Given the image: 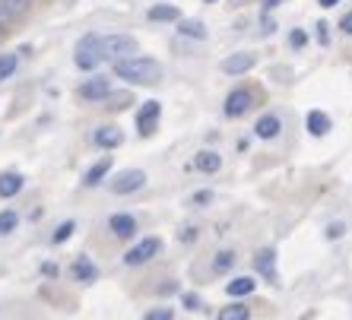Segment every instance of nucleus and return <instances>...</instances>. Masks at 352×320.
I'll list each match as a JSON object with an SVG mask.
<instances>
[{"mask_svg": "<svg viewBox=\"0 0 352 320\" xmlns=\"http://www.w3.org/2000/svg\"><path fill=\"white\" fill-rule=\"evenodd\" d=\"M115 76L131 86H159L162 82V64L156 58H143V54H133V58L115 60Z\"/></svg>", "mask_w": 352, "mask_h": 320, "instance_id": "1", "label": "nucleus"}, {"mask_svg": "<svg viewBox=\"0 0 352 320\" xmlns=\"http://www.w3.org/2000/svg\"><path fill=\"white\" fill-rule=\"evenodd\" d=\"M105 45H102V35H82L80 41H76L74 48V64L80 67V70H86V73H92V70H98V67L105 64Z\"/></svg>", "mask_w": 352, "mask_h": 320, "instance_id": "2", "label": "nucleus"}, {"mask_svg": "<svg viewBox=\"0 0 352 320\" xmlns=\"http://www.w3.org/2000/svg\"><path fill=\"white\" fill-rule=\"evenodd\" d=\"M162 254V238H156V235H149V238L137 241V244L124 254V266H143V263L156 260V257Z\"/></svg>", "mask_w": 352, "mask_h": 320, "instance_id": "3", "label": "nucleus"}, {"mask_svg": "<svg viewBox=\"0 0 352 320\" xmlns=\"http://www.w3.org/2000/svg\"><path fill=\"white\" fill-rule=\"evenodd\" d=\"M102 45H105V58H111V60L133 58V54L140 51L137 38H133V35H124V32H118V35H105V38H102Z\"/></svg>", "mask_w": 352, "mask_h": 320, "instance_id": "4", "label": "nucleus"}, {"mask_svg": "<svg viewBox=\"0 0 352 320\" xmlns=\"http://www.w3.org/2000/svg\"><path fill=\"white\" fill-rule=\"evenodd\" d=\"M143 184H146V172H140V168H127V172H118L108 187H111V194H118V197H127V194H137Z\"/></svg>", "mask_w": 352, "mask_h": 320, "instance_id": "5", "label": "nucleus"}, {"mask_svg": "<svg viewBox=\"0 0 352 320\" xmlns=\"http://www.w3.org/2000/svg\"><path fill=\"white\" fill-rule=\"evenodd\" d=\"M159 117H162V105H159L156 99L143 102V105L137 108V133L140 137H153V133L159 130Z\"/></svg>", "mask_w": 352, "mask_h": 320, "instance_id": "6", "label": "nucleus"}, {"mask_svg": "<svg viewBox=\"0 0 352 320\" xmlns=\"http://www.w3.org/2000/svg\"><path fill=\"white\" fill-rule=\"evenodd\" d=\"M257 67V54L254 51H235V54H229V58H222L219 70L229 76H245L248 70H254Z\"/></svg>", "mask_w": 352, "mask_h": 320, "instance_id": "7", "label": "nucleus"}, {"mask_svg": "<svg viewBox=\"0 0 352 320\" xmlns=\"http://www.w3.org/2000/svg\"><path fill=\"white\" fill-rule=\"evenodd\" d=\"M251 105H254V92L241 86V89H232L229 95H226V102H222V115L226 117H241Z\"/></svg>", "mask_w": 352, "mask_h": 320, "instance_id": "8", "label": "nucleus"}, {"mask_svg": "<svg viewBox=\"0 0 352 320\" xmlns=\"http://www.w3.org/2000/svg\"><path fill=\"white\" fill-rule=\"evenodd\" d=\"M82 102H105L111 95V80L108 76H89L86 82H80V89H76Z\"/></svg>", "mask_w": 352, "mask_h": 320, "instance_id": "9", "label": "nucleus"}, {"mask_svg": "<svg viewBox=\"0 0 352 320\" xmlns=\"http://www.w3.org/2000/svg\"><path fill=\"white\" fill-rule=\"evenodd\" d=\"M108 229H111V235L118 241H127L137 235L140 225H137V216H131V213H111L108 216Z\"/></svg>", "mask_w": 352, "mask_h": 320, "instance_id": "10", "label": "nucleus"}, {"mask_svg": "<svg viewBox=\"0 0 352 320\" xmlns=\"http://www.w3.org/2000/svg\"><path fill=\"white\" fill-rule=\"evenodd\" d=\"M32 10V0H0V29L19 23Z\"/></svg>", "mask_w": 352, "mask_h": 320, "instance_id": "11", "label": "nucleus"}, {"mask_svg": "<svg viewBox=\"0 0 352 320\" xmlns=\"http://www.w3.org/2000/svg\"><path fill=\"white\" fill-rule=\"evenodd\" d=\"M70 279H76L80 286H89V282L98 279V266L92 263V257L76 254L74 263H70Z\"/></svg>", "mask_w": 352, "mask_h": 320, "instance_id": "12", "label": "nucleus"}, {"mask_svg": "<svg viewBox=\"0 0 352 320\" xmlns=\"http://www.w3.org/2000/svg\"><path fill=\"white\" fill-rule=\"evenodd\" d=\"M279 133H283V117L273 115V111H267V115H261L254 121V137L257 140H279Z\"/></svg>", "mask_w": 352, "mask_h": 320, "instance_id": "13", "label": "nucleus"}, {"mask_svg": "<svg viewBox=\"0 0 352 320\" xmlns=\"http://www.w3.org/2000/svg\"><path fill=\"white\" fill-rule=\"evenodd\" d=\"M254 270L261 273L267 282H276L279 279V270H276V251L273 247H261L254 254Z\"/></svg>", "mask_w": 352, "mask_h": 320, "instance_id": "14", "label": "nucleus"}, {"mask_svg": "<svg viewBox=\"0 0 352 320\" xmlns=\"http://www.w3.org/2000/svg\"><path fill=\"white\" fill-rule=\"evenodd\" d=\"M194 168L200 174H219V168H222V156L216 152V149H200L194 156Z\"/></svg>", "mask_w": 352, "mask_h": 320, "instance_id": "15", "label": "nucleus"}, {"mask_svg": "<svg viewBox=\"0 0 352 320\" xmlns=\"http://www.w3.org/2000/svg\"><path fill=\"white\" fill-rule=\"evenodd\" d=\"M305 127H308V133H311V137H327L330 127H333V121H330L327 111L314 108V111H308V117H305Z\"/></svg>", "mask_w": 352, "mask_h": 320, "instance_id": "16", "label": "nucleus"}, {"mask_svg": "<svg viewBox=\"0 0 352 320\" xmlns=\"http://www.w3.org/2000/svg\"><path fill=\"white\" fill-rule=\"evenodd\" d=\"M92 143H96L98 149H118L124 143V133H121V127H96Z\"/></svg>", "mask_w": 352, "mask_h": 320, "instance_id": "17", "label": "nucleus"}, {"mask_svg": "<svg viewBox=\"0 0 352 320\" xmlns=\"http://www.w3.org/2000/svg\"><path fill=\"white\" fill-rule=\"evenodd\" d=\"M111 165H115V159H111V156H102V159H98V162L89 168V172L82 174V184H86V187H98V184L105 181V174L111 172Z\"/></svg>", "mask_w": 352, "mask_h": 320, "instance_id": "18", "label": "nucleus"}, {"mask_svg": "<svg viewBox=\"0 0 352 320\" xmlns=\"http://www.w3.org/2000/svg\"><path fill=\"white\" fill-rule=\"evenodd\" d=\"M146 19L149 23H178L181 19V10L175 3H153L146 10Z\"/></svg>", "mask_w": 352, "mask_h": 320, "instance_id": "19", "label": "nucleus"}, {"mask_svg": "<svg viewBox=\"0 0 352 320\" xmlns=\"http://www.w3.org/2000/svg\"><path fill=\"white\" fill-rule=\"evenodd\" d=\"M23 187H25V178L19 172H0V197L3 200L16 197Z\"/></svg>", "mask_w": 352, "mask_h": 320, "instance_id": "20", "label": "nucleus"}, {"mask_svg": "<svg viewBox=\"0 0 352 320\" xmlns=\"http://www.w3.org/2000/svg\"><path fill=\"white\" fill-rule=\"evenodd\" d=\"M254 288H257V282L251 279V276H235V279L226 282V295L229 298H248V295H254Z\"/></svg>", "mask_w": 352, "mask_h": 320, "instance_id": "21", "label": "nucleus"}, {"mask_svg": "<svg viewBox=\"0 0 352 320\" xmlns=\"http://www.w3.org/2000/svg\"><path fill=\"white\" fill-rule=\"evenodd\" d=\"M235 260H238L235 251H232V247H222V251H216V254H213V263H210V270H213L216 276H222V273H229L232 266H235Z\"/></svg>", "mask_w": 352, "mask_h": 320, "instance_id": "22", "label": "nucleus"}, {"mask_svg": "<svg viewBox=\"0 0 352 320\" xmlns=\"http://www.w3.org/2000/svg\"><path fill=\"white\" fill-rule=\"evenodd\" d=\"M178 32L184 38H197V41H206V35H210L204 19H178Z\"/></svg>", "mask_w": 352, "mask_h": 320, "instance_id": "23", "label": "nucleus"}, {"mask_svg": "<svg viewBox=\"0 0 352 320\" xmlns=\"http://www.w3.org/2000/svg\"><path fill=\"white\" fill-rule=\"evenodd\" d=\"M19 70V54L7 51V54H0V82H7L10 76H16Z\"/></svg>", "mask_w": 352, "mask_h": 320, "instance_id": "24", "label": "nucleus"}, {"mask_svg": "<svg viewBox=\"0 0 352 320\" xmlns=\"http://www.w3.org/2000/svg\"><path fill=\"white\" fill-rule=\"evenodd\" d=\"M216 320H251V308H248V304H226V308L216 314Z\"/></svg>", "mask_w": 352, "mask_h": 320, "instance_id": "25", "label": "nucleus"}, {"mask_svg": "<svg viewBox=\"0 0 352 320\" xmlns=\"http://www.w3.org/2000/svg\"><path fill=\"white\" fill-rule=\"evenodd\" d=\"M19 229V213L16 209H0V238H7Z\"/></svg>", "mask_w": 352, "mask_h": 320, "instance_id": "26", "label": "nucleus"}, {"mask_svg": "<svg viewBox=\"0 0 352 320\" xmlns=\"http://www.w3.org/2000/svg\"><path fill=\"white\" fill-rule=\"evenodd\" d=\"M131 102H133L131 92H111V95L105 99V108H111V111H115V108H127Z\"/></svg>", "mask_w": 352, "mask_h": 320, "instance_id": "27", "label": "nucleus"}, {"mask_svg": "<svg viewBox=\"0 0 352 320\" xmlns=\"http://www.w3.org/2000/svg\"><path fill=\"white\" fill-rule=\"evenodd\" d=\"M74 229H76V222H74V219L60 222V225H58V231L51 235V241H54V244H64V241L70 238V235H74Z\"/></svg>", "mask_w": 352, "mask_h": 320, "instance_id": "28", "label": "nucleus"}, {"mask_svg": "<svg viewBox=\"0 0 352 320\" xmlns=\"http://www.w3.org/2000/svg\"><path fill=\"white\" fill-rule=\"evenodd\" d=\"M143 320H175V311L165 308V304H159V308H149V311L143 314Z\"/></svg>", "mask_w": 352, "mask_h": 320, "instance_id": "29", "label": "nucleus"}, {"mask_svg": "<svg viewBox=\"0 0 352 320\" xmlns=\"http://www.w3.org/2000/svg\"><path fill=\"white\" fill-rule=\"evenodd\" d=\"M289 45H292L295 51H302L305 45H308V32H305V29H292V32H289Z\"/></svg>", "mask_w": 352, "mask_h": 320, "instance_id": "30", "label": "nucleus"}, {"mask_svg": "<svg viewBox=\"0 0 352 320\" xmlns=\"http://www.w3.org/2000/svg\"><path fill=\"white\" fill-rule=\"evenodd\" d=\"M213 200H216L213 190H194V197H190V203H194V206H210Z\"/></svg>", "mask_w": 352, "mask_h": 320, "instance_id": "31", "label": "nucleus"}, {"mask_svg": "<svg viewBox=\"0 0 352 320\" xmlns=\"http://www.w3.org/2000/svg\"><path fill=\"white\" fill-rule=\"evenodd\" d=\"M181 304H184L188 311H200V308H204V301H200L197 292H184V295H181Z\"/></svg>", "mask_w": 352, "mask_h": 320, "instance_id": "32", "label": "nucleus"}, {"mask_svg": "<svg viewBox=\"0 0 352 320\" xmlns=\"http://www.w3.org/2000/svg\"><path fill=\"white\" fill-rule=\"evenodd\" d=\"M38 273H41V276H45V279H58L60 266H58V263H54V260H45V263H41V266H38Z\"/></svg>", "mask_w": 352, "mask_h": 320, "instance_id": "33", "label": "nucleus"}, {"mask_svg": "<svg viewBox=\"0 0 352 320\" xmlns=\"http://www.w3.org/2000/svg\"><path fill=\"white\" fill-rule=\"evenodd\" d=\"M324 235H327L330 241L343 238V235H346V222H330V225H327V231H324Z\"/></svg>", "mask_w": 352, "mask_h": 320, "instance_id": "34", "label": "nucleus"}, {"mask_svg": "<svg viewBox=\"0 0 352 320\" xmlns=\"http://www.w3.org/2000/svg\"><path fill=\"white\" fill-rule=\"evenodd\" d=\"M197 235H200V231H197V225H181V231H178V238L184 241V244L197 241Z\"/></svg>", "mask_w": 352, "mask_h": 320, "instance_id": "35", "label": "nucleus"}, {"mask_svg": "<svg viewBox=\"0 0 352 320\" xmlns=\"http://www.w3.org/2000/svg\"><path fill=\"white\" fill-rule=\"evenodd\" d=\"M314 35H318L320 45H330V29H327V23H324V19H320V23H314Z\"/></svg>", "mask_w": 352, "mask_h": 320, "instance_id": "36", "label": "nucleus"}, {"mask_svg": "<svg viewBox=\"0 0 352 320\" xmlns=\"http://www.w3.org/2000/svg\"><path fill=\"white\" fill-rule=\"evenodd\" d=\"M261 32L263 35H273V32H276V19H273L270 13H263V16H261Z\"/></svg>", "mask_w": 352, "mask_h": 320, "instance_id": "37", "label": "nucleus"}, {"mask_svg": "<svg viewBox=\"0 0 352 320\" xmlns=\"http://www.w3.org/2000/svg\"><path fill=\"white\" fill-rule=\"evenodd\" d=\"M340 32H343V35H352V10L346 13L343 19H340Z\"/></svg>", "mask_w": 352, "mask_h": 320, "instance_id": "38", "label": "nucleus"}, {"mask_svg": "<svg viewBox=\"0 0 352 320\" xmlns=\"http://www.w3.org/2000/svg\"><path fill=\"white\" fill-rule=\"evenodd\" d=\"M279 3H286V0H261V7H263V13H270V10H276Z\"/></svg>", "mask_w": 352, "mask_h": 320, "instance_id": "39", "label": "nucleus"}, {"mask_svg": "<svg viewBox=\"0 0 352 320\" xmlns=\"http://www.w3.org/2000/svg\"><path fill=\"white\" fill-rule=\"evenodd\" d=\"M248 146H251V140H245V137H241V140H238V152H248Z\"/></svg>", "mask_w": 352, "mask_h": 320, "instance_id": "40", "label": "nucleus"}, {"mask_svg": "<svg viewBox=\"0 0 352 320\" xmlns=\"http://www.w3.org/2000/svg\"><path fill=\"white\" fill-rule=\"evenodd\" d=\"M320 7H336V3H340V0H318Z\"/></svg>", "mask_w": 352, "mask_h": 320, "instance_id": "41", "label": "nucleus"}, {"mask_svg": "<svg viewBox=\"0 0 352 320\" xmlns=\"http://www.w3.org/2000/svg\"><path fill=\"white\" fill-rule=\"evenodd\" d=\"M206 3H216V0H206Z\"/></svg>", "mask_w": 352, "mask_h": 320, "instance_id": "42", "label": "nucleus"}]
</instances>
